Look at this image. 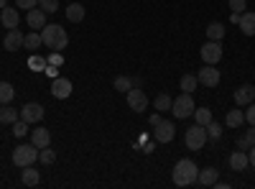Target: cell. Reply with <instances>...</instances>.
I'll return each instance as SVG.
<instances>
[{"mask_svg": "<svg viewBox=\"0 0 255 189\" xmlns=\"http://www.w3.org/2000/svg\"><path fill=\"white\" fill-rule=\"evenodd\" d=\"M207 38L209 41H222L225 38V26L217 23V20H215V23H209L207 26Z\"/></svg>", "mask_w": 255, "mask_h": 189, "instance_id": "obj_23", "label": "cell"}, {"mask_svg": "<svg viewBox=\"0 0 255 189\" xmlns=\"http://www.w3.org/2000/svg\"><path fill=\"white\" fill-rule=\"evenodd\" d=\"M20 118V110H13L10 105H0V123L3 125H13Z\"/></svg>", "mask_w": 255, "mask_h": 189, "instance_id": "obj_19", "label": "cell"}, {"mask_svg": "<svg viewBox=\"0 0 255 189\" xmlns=\"http://www.w3.org/2000/svg\"><path fill=\"white\" fill-rule=\"evenodd\" d=\"M245 141H248L250 146H255V125H253V131H248V136H245Z\"/></svg>", "mask_w": 255, "mask_h": 189, "instance_id": "obj_41", "label": "cell"}, {"mask_svg": "<svg viewBox=\"0 0 255 189\" xmlns=\"http://www.w3.org/2000/svg\"><path fill=\"white\" fill-rule=\"evenodd\" d=\"M28 64H31V69H33V72H44V69H46V59H41V56H31Z\"/></svg>", "mask_w": 255, "mask_h": 189, "instance_id": "obj_35", "label": "cell"}, {"mask_svg": "<svg viewBox=\"0 0 255 189\" xmlns=\"http://www.w3.org/2000/svg\"><path fill=\"white\" fill-rule=\"evenodd\" d=\"M36 159H38V149L33 143H23V146H18V149L13 151V164L20 166V169H23V166H31Z\"/></svg>", "mask_w": 255, "mask_h": 189, "instance_id": "obj_4", "label": "cell"}, {"mask_svg": "<svg viewBox=\"0 0 255 189\" xmlns=\"http://www.w3.org/2000/svg\"><path fill=\"white\" fill-rule=\"evenodd\" d=\"M41 44H44V41H41V33H26V38H23V46L26 49H38Z\"/></svg>", "mask_w": 255, "mask_h": 189, "instance_id": "obj_29", "label": "cell"}, {"mask_svg": "<svg viewBox=\"0 0 255 189\" xmlns=\"http://www.w3.org/2000/svg\"><path fill=\"white\" fill-rule=\"evenodd\" d=\"M199 54H202L204 64H217V61L222 59V44L220 41H207V44L199 49Z\"/></svg>", "mask_w": 255, "mask_h": 189, "instance_id": "obj_6", "label": "cell"}, {"mask_svg": "<svg viewBox=\"0 0 255 189\" xmlns=\"http://www.w3.org/2000/svg\"><path fill=\"white\" fill-rule=\"evenodd\" d=\"M61 61H64V56H61V51H51V54H49V59H46V64H54V67H61Z\"/></svg>", "mask_w": 255, "mask_h": 189, "instance_id": "obj_37", "label": "cell"}, {"mask_svg": "<svg viewBox=\"0 0 255 189\" xmlns=\"http://www.w3.org/2000/svg\"><path fill=\"white\" fill-rule=\"evenodd\" d=\"M0 23H3L5 28H18V23H20V13L15 10V8H3L0 10Z\"/></svg>", "mask_w": 255, "mask_h": 189, "instance_id": "obj_15", "label": "cell"}, {"mask_svg": "<svg viewBox=\"0 0 255 189\" xmlns=\"http://www.w3.org/2000/svg\"><path fill=\"white\" fill-rule=\"evenodd\" d=\"M67 18L72 20V23H79V20L84 18V5H82V3H72V5H67Z\"/></svg>", "mask_w": 255, "mask_h": 189, "instance_id": "obj_24", "label": "cell"}, {"mask_svg": "<svg viewBox=\"0 0 255 189\" xmlns=\"http://www.w3.org/2000/svg\"><path fill=\"white\" fill-rule=\"evenodd\" d=\"M23 33H20L18 28H8V33L3 36V46L5 51H18V49H23Z\"/></svg>", "mask_w": 255, "mask_h": 189, "instance_id": "obj_11", "label": "cell"}, {"mask_svg": "<svg viewBox=\"0 0 255 189\" xmlns=\"http://www.w3.org/2000/svg\"><path fill=\"white\" fill-rule=\"evenodd\" d=\"M15 97V90L10 82H0V105H10Z\"/></svg>", "mask_w": 255, "mask_h": 189, "instance_id": "obj_22", "label": "cell"}, {"mask_svg": "<svg viewBox=\"0 0 255 189\" xmlns=\"http://www.w3.org/2000/svg\"><path fill=\"white\" fill-rule=\"evenodd\" d=\"M238 26L243 28L245 36H255V13H250V10L240 13V23Z\"/></svg>", "mask_w": 255, "mask_h": 189, "instance_id": "obj_17", "label": "cell"}, {"mask_svg": "<svg viewBox=\"0 0 255 189\" xmlns=\"http://www.w3.org/2000/svg\"><path fill=\"white\" fill-rule=\"evenodd\" d=\"M248 159H250V166L255 169V146H250V156H248Z\"/></svg>", "mask_w": 255, "mask_h": 189, "instance_id": "obj_42", "label": "cell"}, {"mask_svg": "<svg viewBox=\"0 0 255 189\" xmlns=\"http://www.w3.org/2000/svg\"><path fill=\"white\" fill-rule=\"evenodd\" d=\"M38 8L44 13H56L59 10V0H38Z\"/></svg>", "mask_w": 255, "mask_h": 189, "instance_id": "obj_31", "label": "cell"}, {"mask_svg": "<svg viewBox=\"0 0 255 189\" xmlns=\"http://www.w3.org/2000/svg\"><path fill=\"white\" fill-rule=\"evenodd\" d=\"M197 79H199V85H204V87H217L222 77H220V69H215V64H204V69H199Z\"/></svg>", "mask_w": 255, "mask_h": 189, "instance_id": "obj_7", "label": "cell"}, {"mask_svg": "<svg viewBox=\"0 0 255 189\" xmlns=\"http://www.w3.org/2000/svg\"><path fill=\"white\" fill-rule=\"evenodd\" d=\"M41 118H44V108H41L38 102H28L20 108V120H26V123H38Z\"/></svg>", "mask_w": 255, "mask_h": 189, "instance_id": "obj_12", "label": "cell"}, {"mask_svg": "<svg viewBox=\"0 0 255 189\" xmlns=\"http://www.w3.org/2000/svg\"><path fill=\"white\" fill-rule=\"evenodd\" d=\"M51 95H54L56 100H67V97L72 95V82H69L67 77H54V82H51Z\"/></svg>", "mask_w": 255, "mask_h": 189, "instance_id": "obj_10", "label": "cell"}, {"mask_svg": "<svg viewBox=\"0 0 255 189\" xmlns=\"http://www.w3.org/2000/svg\"><path fill=\"white\" fill-rule=\"evenodd\" d=\"M41 41H44L46 49H51V51H64L67 44H69V33L59 23H46L44 28H41Z\"/></svg>", "mask_w": 255, "mask_h": 189, "instance_id": "obj_1", "label": "cell"}, {"mask_svg": "<svg viewBox=\"0 0 255 189\" xmlns=\"http://www.w3.org/2000/svg\"><path fill=\"white\" fill-rule=\"evenodd\" d=\"M161 120H163V118H161V113H153L151 118H148V123H151V125H153V128H156V125H158Z\"/></svg>", "mask_w": 255, "mask_h": 189, "instance_id": "obj_40", "label": "cell"}, {"mask_svg": "<svg viewBox=\"0 0 255 189\" xmlns=\"http://www.w3.org/2000/svg\"><path fill=\"white\" fill-rule=\"evenodd\" d=\"M217 177H220V172H217V169H212V166H207V169H202V172H199L197 182H199V184H204V187H212V184L217 182Z\"/></svg>", "mask_w": 255, "mask_h": 189, "instance_id": "obj_20", "label": "cell"}, {"mask_svg": "<svg viewBox=\"0 0 255 189\" xmlns=\"http://www.w3.org/2000/svg\"><path fill=\"white\" fill-rule=\"evenodd\" d=\"M171 102H174L171 97H168L166 92H161V95L153 100V108H156L158 113H168V110H171Z\"/></svg>", "mask_w": 255, "mask_h": 189, "instance_id": "obj_26", "label": "cell"}, {"mask_svg": "<svg viewBox=\"0 0 255 189\" xmlns=\"http://www.w3.org/2000/svg\"><path fill=\"white\" fill-rule=\"evenodd\" d=\"M13 133H15L18 138H23V136L28 133V123H26V120H20V118H18V120L13 123Z\"/></svg>", "mask_w": 255, "mask_h": 189, "instance_id": "obj_32", "label": "cell"}, {"mask_svg": "<svg viewBox=\"0 0 255 189\" xmlns=\"http://www.w3.org/2000/svg\"><path fill=\"white\" fill-rule=\"evenodd\" d=\"M31 143L36 146L38 151L46 149V146H51V133L46 128H36V131H31Z\"/></svg>", "mask_w": 255, "mask_h": 189, "instance_id": "obj_16", "label": "cell"}, {"mask_svg": "<svg viewBox=\"0 0 255 189\" xmlns=\"http://www.w3.org/2000/svg\"><path fill=\"white\" fill-rule=\"evenodd\" d=\"M38 159L44 161V164H54V161H56V154H54V151L49 149V146H46V149H41V151H38Z\"/></svg>", "mask_w": 255, "mask_h": 189, "instance_id": "obj_34", "label": "cell"}, {"mask_svg": "<svg viewBox=\"0 0 255 189\" xmlns=\"http://www.w3.org/2000/svg\"><path fill=\"white\" fill-rule=\"evenodd\" d=\"M194 110H197V105H194V97H191L189 92H181V95L171 102L174 118H189V115H194Z\"/></svg>", "mask_w": 255, "mask_h": 189, "instance_id": "obj_3", "label": "cell"}, {"mask_svg": "<svg viewBox=\"0 0 255 189\" xmlns=\"http://www.w3.org/2000/svg\"><path fill=\"white\" fill-rule=\"evenodd\" d=\"M227 125H230V128H240V125L245 123V113L243 110H227Z\"/></svg>", "mask_w": 255, "mask_h": 189, "instance_id": "obj_25", "label": "cell"}, {"mask_svg": "<svg viewBox=\"0 0 255 189\" xmlns=\"http://www.w3.org/2000/svg\"><path fill=\"white\" fill-rule=\"evenodd\" d=\"M128 105H130V110L143 113L148 108V95L143 90H138V87H130V90H128Z\"/></svg>", "mask_w": 255, "mask_h": 189, "instance_id": "obj_8", "label": "cell"}, {"mask_svg": "<svg viewBox=\"0 0 255 189\" xmlns=\"http://www.w3.org/2000/svg\"><path fill=\"white\" fill-rule=\"evenodd\" d=\"M113 87H115L118 92H128V90L133 87V79H130V77H115Z\"/></svg>", "mask_w": 255, "mask_h": 189, "instance_id": "obj_30", "label": "cell"}, {"mask_svg": "<svg viewBox=\"0 0 255 189\" xmlns=\"http://www.w3.org/2000/svg\"><path fill=\"white\" fill-rule=\"evenodd\" d=\"M207 136H209V138H215V141H217V138L222 136V125H220V123H215V120H212V123L207 125Z\"/></svg>", "mask_w": 255, "mask_h": 189, "instance_id": "obj_33", "label": "cell"}, {"mask_svg": "<svg viewBox=\"0 0 255 189\" xmlns=\"http://www.w3.org/2000/svg\"><path fill=\"white\" fill-rule=\"evenodd\" d=\"M184 141H186V146L191 151H199V149H204V143H207V128L204 125H191V128L186 131V136H184Z\"/></svg>", "mask_w": 255, "mask_h": 189, "instance_id": "obj_5", "label": "cell"}, {"mask_svg": "<svg viewBox=\"0 0 255 189\" xmlns=\"http://www.w3.org/2000/svg\"><path fill=\"white\" fill-rule=\"evenodd\" d=\"M15 5H18V8L31 10V8H38V0H15Z\"/></svg>", "mask_w": 255, "mask_h": 189, "instance_id": "obj_38", "label": "cell"}, {"mask_svg": "<svg viewBox=\"0 0 255 189\" xmlns=\"http://www.w3.org/2000/svg\"><path fill=\"white\" fill-rule=\"evenodd\" d=\"M227 3H230V10H232V13H245V10H248L245 0H227Z\"/></svg>", "mask_w": 255, "mask_h": 189, "instance_id": "obj_36", "label": "cell"}, {"mask_svg": "<svg viewBox=\"0 0 255 189\" xmlns=\"http://www.w3.org/2000/svg\"><path fill=\"white\" fill-rule=\"evenodd\" d=\"M174 136H176V128H174V123H168V120H161L156 125V131H153L156 143H171Z\"/></svg>", "mask_w": 255, "mask_h": 189, "instance_id": "obj_9", "label": "cell"}, {"mask_svg": "<svg viewBox=\"0 0 255 189\" xmlns=\"http://www.w3.org/2000/svg\"><path fill=\"white\" fill-rule=\"evenodd\" d=\"M26 23L31 26V28H36V31H41L46 26V13L41 10V8H31L28 13H26Z\"/></svg>", "mask_w": 255, "mask_h": 189, "instance_id": "obj_14", "label": "cell"}, {"mask_svg": "<svg viewBox=\"0 0 255 189\" xmlns=\"http://www.w3.org/2000/svg\"><path fill=\"white\" fill-rule=\"evenodd\" d=\"M197 85H199V79H197V74H184L181 77V92H194L197 90Z\"/></svg>", "mask_w": 255, "mask_h": 189, "instance_id": "obj_27", "label": "cell"}, {"mask_svg": "<svg viewBox=\"0 0 255 189\" xmlns=\"http://www.w3.org/2000/svg\"><path fill=\"white\" fill-rule=\"evenodd\" d=\"M5 8V0H0V10H3Z\"/></svg>", "mask_w": 255, "mask_h": 189, "instance_id": "obj_43", "label": "cell"}, {"mask_svg": "<svg viewBox=\"0 0 255 189\" xmlns=\"http://www.w3.org/2000/svg\"><path fill=\"white\" fill-rule=\"evenodd\" d=\"M174 184L176 187H191V184H197V177H199V169H197V164L194 161H189V159H181L176 166H174Z\"/></svg>", "mask_w": 255, "mask_h": 189, "instance_id": "obj_2", "label": "cell"}, {"mask_svg": "<svg viewBox=\"0 0 255 189\" xmlns=\"http://www.w3.org/2000/svg\"><path fill=\"white\" fill-rule=\"evenodd\" d=\"M245 123L255 125V102H250V105H248V113H245Z\"/></svg>", "mask_w": 255, "mask_h": 189, "instance_id": "obj_39", "label": "cell"}, {"mask_svg": "<svg viewBox=\"0 0 255 189\" xmlns=\"http://www.w3.org/2000/svg\"><path fill=\"white\" fill-rule=\"evenodd\" d=\"M20 179H23V184H26V187H38L41 174L33 169V166H23V174H20Z\"/></svg>", "mask_w": 255, "mask_h": 189, "instance_id": "obj_21", "label": "cell"}, {"mask_svg": "<svg viewBox=\"0 0 255 189\" xmlns=\"http://www.w3.org/2000/svg\"><path fill=\"white\" fill-rule=\"evenodd\" d=\"M194 118H197L199 125H204V128H207V125L212 123V110L209 108H199V110H194Z\"/></svg>", "mask_w": 255, "mask_h": 189, "instance_id": "obj_28", "label": "cell"}, {"mask_svg": "<svg viewBox=\"0 0 255 189\" xmlns=\"http://www.w3.org/2000/svg\"><path fill=\"white\" fill-rule=\"evenodd\" d=\"M230 166H232L235 172H243V169H248V166H250V159H248V154H245V151H235V154L230 156Z\"/></svg>", "mask_w": 255, "mask_h": 189, "instance_id": "obj_18", "label": "cell"}, {"mask_svg": "<svg viewBox=\"0 0 255 189\" xmlns=\"http://www.w3.org/2000/svg\"><path fill=\"white\" fill-rule=\"evenodd\" d=\"M235 102L240 105V108H248L250 102H255V87L253 85H243L235 90Z\"/></svg>", "mask_w": 255, "mask_h": 189, "instance_id": "obj_13", "label": "cell"}]
</instances>
